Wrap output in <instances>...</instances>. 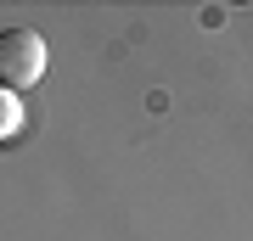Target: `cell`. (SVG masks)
I'll list each match as a JSON object with an SVG mask.
<instances>
[{"label": "cell", "mask_w": 253, "mask_h": 241, "mask_svg": "<svg viewBox=\"0 0 253 241\" xmlns=\"http://www.w3.org/2000/svg\"><path fill=\"white\" fill-rule=\"evenodd\" d=\"M45 79V39L34 28H0V90H34Z\"/></svg>", "instance_id": "obj_1"}, {"label": "cell", "mask_w": 253, "mask_h": 241, "mask_svg": "<svg viewBox=\"0 0 253 241\" xmlns=\"http://www.w3.org/2000/svg\"><path fill=\"white\" fill-rule=\"evenodd\" d=\"M17 129H23V101L11 96V90H0V146H6Z\"/></svg>", "instance_id": "obj_2"}]
</instances>
